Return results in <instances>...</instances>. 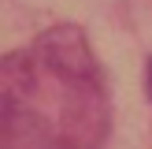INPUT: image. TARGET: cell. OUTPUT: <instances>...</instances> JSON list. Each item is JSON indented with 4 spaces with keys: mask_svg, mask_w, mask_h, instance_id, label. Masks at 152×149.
Here are the masks:
<instances>
[{
    "mask_svg": "<svg viewBox=\"0 0 152 149\" xmlns=\"http://www.w3.org/2000/svg\"><path fill=\"white\" fill-rule=\"evenodd\" d=\"M0 149H74L56 112H45L41 60L34 49L0 56Z\"/></svg>",
    "mask_w": 152,
    "mask_h": 149,
    "instance_id": "obj_1",
    "label": "cell"
},
{
    "mask_svg": "<svg viewBox=\"0 0 152 149\" xmlns=\"http://www.w3.org/2000/svg\"><path fill=\"white\" fill-rule=\"evenodd\" d=\"M145 93H148V101H152V60H148V67H145Z\"/></svg>",
    "mask_w": 152,
    "mask_h": 149,
    "instance_id": "obj_2",
    "label": "cell"
}]
</instances>
